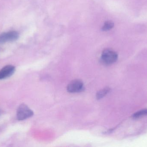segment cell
Masks as SVG:
<instances>
[{
  "instance_id": "1",
  "label": "cell",
  "mask_w": 147,
  "mask_h": 147,
  "mask_svg": "<svg viewBox=\"0 0 147 147\" xmlns=\"http://www.w3.org/2000/svg\"><path fill=\"white\" fill-rule=\"evenodd\" d=\"M33 114V111L27 105L22 104L17 109L16 117L19 121H23L32 117Z\"/></svg>"
},
{
  "instance_id": "2",
  "label": "cell",
  "mask_w": 147,
  "mask_h": 147,
  "mask_svg": "<svg viewBox=\"0 0 147 147\" xmlns=\"http://www.w3.org/2000/svg\"><path fill=\"white\" fill-rule=\"evenodd\" d=\"M118 55L116 52L110 49H105L102 53L101 60L105 64H111L117 60Z\"/></svg>"
},
{
  "instance_id": "3",
  "label": "cell",
  "mask_w": 147,
  "mask_h": 147,
  "mask_svg": "<svg viewBox=\"0 0 147 147\" xmlns=\"http://www.w3.org/2000/svg\"><path fill=\"white\" fill-rule=\"evenodd\" d=\"M19 38V34L16 31H12L4 33L0 35V44L14 41Z\"/></svg>"
},
{
  "instance_id": "4",
  "label": "cell",
  "mask_w": 147,
  "mask_h": 147,
  "mask_svg": "<svg viewBox=\"0 0 147 147\" xmlns=\"http://www.w3.org/2000/svg\"><path fill=\"white\" fill-rule=\"evenodd\" d=\"M67 91L70 93H78L84 89V83L79 79H75L71 81L67 86Z\"/></svg>"
},
{
  "instance_id": "5",
  "label": "cell",
  "mask_w": 147,
  "mask_h": 147,
  "mask_svg": "<svg viewBox=\"0 0 147 147\" xmlns=\"http://www.w3.org/2000/svg\"><path fill=\"white\" fill-rule=\"evenodd\" d=\"M16 67L11 65H8L0 70V80L6 79L11 77L15 72Z\"/></svg>"
},
{
  "instance_id": "6",
  "label": "cell",
  "mask_w": 147,
  "mask_h": 147,
  "mask_svg": "<svg viewBox=\"0 0 147 147\" xmlns=\"http://www.w3.org/2000/svg\"><path fill=\"white\" fill-rule=\"evenodd\" d=\"M110 89L109 88H105L102 89L100 90L97 93L96 98L97 99H100L105 96L109 92Z\"/></svg>"
},
{
  "instance_id": "7",
  "label": "cell",
  "mask_w": 147,
  "mask_h": 147,
  "mask_svg": "<svg viewBox=\"0 0 147 147\" xmlns=\"http://www.w3.org/2000/svg\"><path fill=\"white\" fill-rule=\"evenodd\" d=\"M114 24L112 22L107 21L105 23L102 28V29L104 31H109L113 28Z\"/></svg>"
},
{
  "instance_id": "8",
  "label": "cell",
  "mask_w": 147,
  "mask_h": 147,
  "mask_svg": "<svg viewBox=\"0 0 147 147\" xmlns=\"http://www.w3.org/2000/svg\"><path fill=\"white\" fill-rule=\"evenodd\" d=\"M147 115V110H143L136 112L135 114H134L133 117L134 118H137L141 117L143 116Z\"/></svg>"
}]
</instances>
